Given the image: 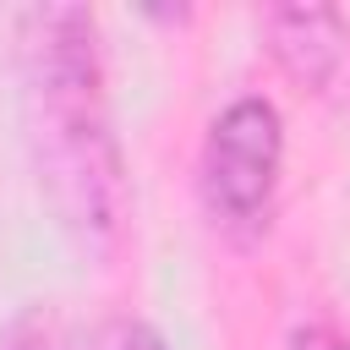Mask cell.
I'll return each instance as SVG.
<instances>
[{
    "instance_id": "1",
    "label": "cell",
    "mask_w": 350,
    "mask_h": 350,
    "mask_svg": "<svg viewBox=\"0 0 350 350\" xmlns=\"http://www.w3.org/2000/svg\"><path fill=\"white\" fill-rule=\"evenodd\" d=\"M22 142L60 235L82 252H115L126 235V159L109 120L98 22L82 5H33L16 22Z\"/></svg>"
},
{
    "instance_id": "2",
    "label": "cell",
    "mask_w": 350,
    "mask_h": 350,
    "mask_svg": "<svg viewBox=\"0 0 350 350\" xmlns=\"http://www.w3.org/2000/svg\"><path fill=\"white\" fill-rule=\"evenodd\" d=\"M284 170V120L262 93L230 98L202 137L197 159V191L202 208L219 230L230 235H257L268 224L273 191Z\"/></svg>"
},
{
    "instance_id": "3",
    "label": "cell",
    "mask_w": 350,
    "mask_h": 350,
    "mask_svg": "<svg viewBox=\"0 0 350 350\" xmlns=\"http://www.w3.org/2000/svg\"><path fill=\"white\" fill-rule=\"evenodd\" d=\"M262 38L268 55L279 60V71L312 93H323L339 71H345V22L339 11L323 5H273L262 11Z\"/></svg>"
},
{
    "instance_id": "4",
    "label": "cell",
    "mask_w": 350,
    "mask_h": 350,
    "mask_svg": "<svg viewBox=\"0 0 350 350\" xmlns=\"http://www.w3.org/2000/svg\"><path fill=\"white\" fill-rule=\"evenodd\" d=\"M0 350H71V339L49 306H27L22 317H11L0 328Z\"/></svg>"
},
{
    "instance_id": "5",
    "label": "cell",
    "mask_w": 350,
    "mask_h": 350,
    "mask_svg": "<svg viewBox=\"0 0 350 350\" xmlns=\"http://www.w3.org/2000/svg\"><path fill=\"white\" fill-rule=\"evenodd\" d=\"M98 350H170V339H164L153 323H142V317H120V323L104 328Z\"/></svg>"
},
{
    "instance_id": "6",
    "label": "cell",
    "mask_w": 350,
    "mask_h": 350,
    "mask_svg": "<svg viewBox=\"0 0 350 350\" xmlns=\"http://www.w3.org/2000/svg\"><path fill=\"white\" fill-rule=\"evenodd\" d=\"M290 350H350V339L334 334V328H323V323H312V328H301L290 339Z\"/></svg>"
}]
</instances>
